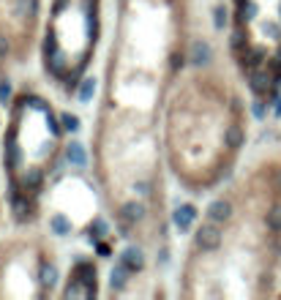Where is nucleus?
Returning <instances> with one entry per match:
<instances>
[{"label": "nucleus", "mask_w": 281, "mask_h": 300, "mask_svg": "<svg viewBox=\"0 0 281 300\" xmlns=\"http://www.w3.org/2000/svg\"><path fill=\"white\" fill-rule=\"evenodd\" d=\"M197 246H200L202 251H216L221 246V229L216 221H205L200 229H197Z\"/></svg>", "instance_id": "f257e3e1"}, {"label": "nucleus", "mask_w": 281, "mask_h": 300, "mask_svg": "<svg viewBox=\"0 0 281 300\" xmlns=\"http://www.w3.org/2000/svg\"><path fill=\"white\" fill-rule=\"evenodd\" d=\"M46 68H49L52 77H63L66 74V60H63V52L57 49L55 41H46Z\"/></svg>", "instance_id": "f03ea898"}, {"label": "nucleus", "mask_w": 281, "mask_h": 300, "mask_svg": "<svg viewBox=\"0 0 281 300\" xmlns=\"http://www.w3.org/2000/svg\"><path fill=\"white\" fill-rule=\"evenodd\" d=\"M230 216H232V205H230V199H216V202H210V207H208V218H210V221L224 224Z\"/></svg>", "instance_id": "7ed1b4c3"}, {"label": "nucleus", "mask_w": 281, "mask_h": 300, "mask_svg": "<svg viewBox=\"0 0 281 300\" xmlns=\"http://www.w3.org/2000/svg\"><path fill=\"white\" fill-rule=\"evenodd\" d=\"M194 216H197L194 205H180L178 210H175V227H178L180 232H186V229L191 227V221H194Z\"/></svg>", "instance_id": "20e7f679"}, {"label": "nucleus", "mask_w": 281, "mask_h": 300, "mask_svg": "<svg viewBox=\"0 0 281 300\" xmlns=\"http://www.w3.org/2000/svg\"><path fill=\"white\" fill-rule=\"evenodd\" d=\"M3 161H5V169H16V164H19V145H16L14 134L5 137V153H3Z\"/></svg>", "instance_id": "39448f33"}, {"label": "nucleus", "mask_w": 281, "mask_h": 300, "mask_svg": "<svg viewBox=\"0 0 281 300\" xmlns=\"http://www.w3.org/2000/svg\"><path fill=\"white\" fill-rule=\"evenodd\" d=\"M189 60L194 63V66H202V63H208L210 60V44L208 41H194L191 44V52H189Z\"/></svg>", "instance_id": "423d86ee"}, {"label": "nucleus", "mask_w": 281, "mask_h": 300, "mask_svg": "<svg viewBox=\"0 0 281 300\" xmlns=\"http://www.w3.org/2000/svg\"><path fill=\"white\" fill-rule=\"evenodd\" d=\"M123 265H126L128 270H139L145 265V257H142V249H137V246H131V249H126L123 251V259H120Z\"/></svg>", "instance_id": "0eeeda50"}, {"label": "nucleus", "mask_w": 281, "mask_h": 300, "mask_svg": "<svg viewBox=\"0 0 281 300\" xmlns=\"http://www.w3.org/2000/svg\"><path fill=\"white\" fill-rule=\"evenodd\" d=\"M66 158H68V164H74V166H85V148H82L79 142H71V145L66 148Z\"/></svg>", "instance_id": "6e6552de"}, {"label": "nucleus", "mask_w": 281, "mask_h": 300, "mask_svg": "<svg viewBox=\"0 0 281 300\" xmlns=\"http://www.w3.org/2000/svg\"><path fill=\"white\" fill-rule=\"evenodd\" d=\"M249 82H251V90L262 96L268 90V82H271V79H268L262 71H254V68H251V71H249Z\"/></svg>", "instance_id": "1a4fd4ad"}, {"label": "nucleus", "mask_w": 281, "mask_h": 300, "mask_svg": "<svg viewBox=\"0 0 281 300\" xmlns=\"http://www.w3.org/2000/svg\"><path fill=\"white\" fill-rule=\"evenodd\" d=\"M243 145V129L241 126H230V129H227V148H241Z\"/></svg>", "instance_id": "9d476101"}, {"label": "nucleus", "mask_w": 281, "mask_h": 300, "mask_svg": "<svg viewBox=\"0 0 281 300\" xmlns=\"http://www.w3.org/2000/svg\"><path fill=\"white\" fill-rule=\"evenodd\" d=\"M55 279H57V268L52 262H44V265H41V284L52 287V284H55Z\"/></svg>", "instance_id": "9b49d317"}, {"label": "nucleus", "mask_w": 281, "mask_h": 300, "mask_svg": "<svg viewBox=\"0 0 281 300\" xmlns=\"http://www.w3.org/2000/svg\"><path fill=\"white\" fill-rule=\"evenodd\" d=\"M268 229L271 232H281V205H273L268 213Z\"/></svg>", "instance_id": "f8f14e48"}, {"label": "nucleus", "mask_w": 281, "mask_h": 300, "mask_svg": "<svg viewBox=\"0 0 281 300\" xmlns=\"http://www.w3.org/2000/svg\"><path fill=\"white\" fill-rule=\"evenodd\" d=\"M126 270H128V268H126L123 262L112 270V290H123V287H126Z\"/></svg>", "instance_id": "ddd939ff"}, {"label": "nucleus", "mask_w": 281, "mask_h": 300, "mask_svg": "<svg viewBox=\"0 0 281 300\" xmlns=\"http://www.w3.org/2000/svg\"><path fill=\"white\" fill-rule=\"evenodd\" d=\"M49 227H52V232H57V235H66L68 229H71V224H68V221H66V218H63V216H52Z\"/></svg>", "instance_id": "4468645a"}, {"label": "nucleus", "mask_w": 281, "mask_h": 300, "mask_svg": "<svg viewBox=\"0 0 281 300\" xmlns=\"http://www.w3.org/2000/svg\"><path fill=\"white\" fill-rule=\"evenodd\" d=\"M93 93H96V79H85V82H82V88H79V99H82V101H90Z\"/></svg>", "instance_id": "2eb2a0df"}, {"label": "nucleus", "mask_w": 281, "mask_h": 300, "mask_svg": "<svg viewBox=\"0 0 281 300\" xmlns=\"http://www.w3.org/2000/svg\"><path fill=\"white\" fill-rule=\"evenodd\" d=\"M126 218L128 221H139V218H142V205H126Z\"/></svg>", "instance_id": "dca6fc26"}, {"label": "nucleus", "mask_w": 281, "mask_h": 300, "mask_svg": "<svg viewBox=\"0 0 281 300\" xmlns=\"http://www.w3.org/2000/svg\"><path fill=\"white\" fill-rule=\"evenodd\" d=\"M63 129H66V131H77L79 129V118H77V115H63Z\"/></svg>", "instance_id": "f3484780"}, {"label": "nucleus", "mask_w": 281, "mask_h": 300, "mask_svg": "<svg viewBox=\"0 0 281 300\" xmlns=\"http://www.w3.org/2000/svg\"><path fill=\"white\" fill-rule=\"evenodd\" d=\"M38 183H41V172L38 169H30V172H27V177H25V186L27 188H36Z\"/></svg>", "instance_id": "a211bd4d"}, {"label": "nucleus", "mask_w": 281, "mask_h": 300, "mask_svg": "<svg viewBox=\"0 0 281 300\" xmlns=\"http://www.w3.org/2000/svg\"><path fill=\"white\" fill-rule=\"evenodd\" d=\"M232 49H235V52H241V49H243V30H241V27H238V30L232 33Z\"/></svg>", "instance_id": "6ab92c4d"}, {"label": "nucleus", "mask_w": 281, "mask_h": 300, "mask_svg": "<svg viewBox=\"0 0 281 300\" xmlns=\"http://www.w3.org/2000/svg\"><path fill=\"white\" fill-rule=\"evenodd\" d=\"M224 25H227V11L216 8V27H224Z\"/></svg>", "instance_id": "aec40b11"}, {"label": "nucleus", "mask_w": 281, "mask_h": 300, "mask_svg": "<svg viewBox=\"0 0 281 300\" xmlns=\"http://www.w3.org/2000/svg\"><path fill=\"white\" fill-rule=\"evenodd\" d=\"M251 109H254L257 118H265V104H262V101H254V107H251Z\"/></svg>", "instance_id": "412c9836"}, {"label": "nucleus", "mask_w": 281, "mask_h": 300, "mask_svg": "<svg viewBox=\"0 0 281 300\" xmlns=\"http://www.w3.org/2000/svg\"><path fill=\"white\" fill-rule=\"evenodd\" d=\"M11 96V85L8 82H0V99H8Z\"/></svg>", "instance_id": "4be33fe9"}, {"label": "nucleus", "mask_w": 281, "mask_h": 300, "mask_svg": "<svg viewBox=\"0 0 281 300\" xmlns=\"http://www.w3.org/2000/svg\"><path fill=\"white\" fill-rule=\"evenodd\" d=\"M5 52H8V44H5V38L0 36V60H3V57H5Z\"/></svg>", "instance_id": "5701e85b"}, {"label": "nucleus", "mask_w": 281, "mask_h": 300, "mask_svg": "<svg viewBox=\"0 0 281 300\" xmlns=\"http://www.w3.org/2000/svg\"><path fill=\"white\" fill-rule=\"evenodd\" d=\"M276 115H281V99H276Z\"/></svg>", "instance_id": "b1692460"}, {"label": "nucleus", "mask_w": 281, "mask_h": 300, "mask_svg": "<svg viewBox=\"0 0 281 300\" xmlns=\"http://www.w3.org/2000/svg\"><path fill=\"white\" fill-rule=\"evenodd\" d=\"M238 3H246V0H238Z\"/></svg>", "instance_id": "393cba45"}]
</instances>
